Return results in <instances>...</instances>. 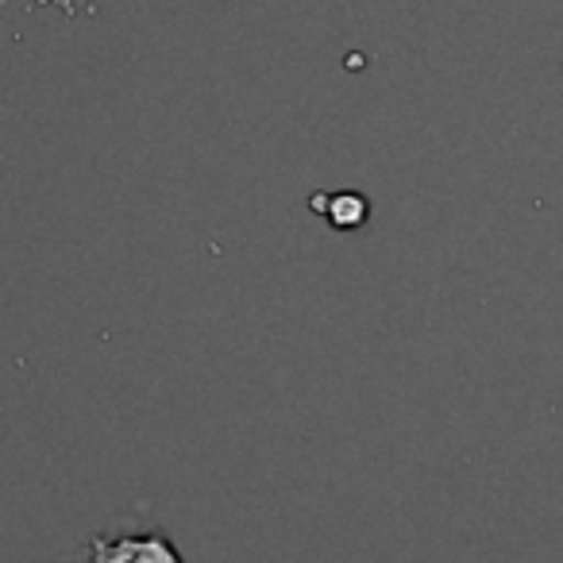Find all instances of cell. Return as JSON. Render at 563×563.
<instances>
[{
  "instance_id": "1",
  "label": "cell",
  "mask_w": 563,
  "mask_h": 563,
  "mask_svg": "<svg viewBox=\"0 0 563 563\" xmlns=\"http://www.w3.org/2000/svg\"><path fill=\"white\" fill-rule=\"evenodd\" d=\"M86 563H186L163 529L97 532L86 544Z\"/></svg>"
},
{
  "instance_id": "2",
  "label": "cell",
  "mask_w": 563,
  "mask_h": 563,
  "mask_svg": "<svg viewBox=\"0 0 563 563\" xmlns=\"http://www.w3.org/2000/svg\"><path fill=\"white\" fill-rule=\"evenodd\" d=\"M35 4H70V0H35Z\"/></svg>"
}]
</instances>
